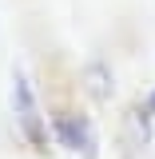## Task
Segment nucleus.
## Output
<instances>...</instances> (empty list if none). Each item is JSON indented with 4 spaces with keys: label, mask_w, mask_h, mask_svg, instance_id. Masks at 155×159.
<instances>
[{
    "label": "nucleus",
    "mask_w": 155,
    "mask_h": 159,
    "mask_svg": "<svg viewBox=\"0 0 155 159\" xmlns=\"http://www.w3.org/2000/svg\"><path fill=\"white\" fill-rule=\"evenodd\" d=\"M12 107H16V123L20 131L28 135V143L36 151H48V135H44V119H40V107H36V96H32V84L24 72L12 76Z\"/></svg>",
    "instance_id": "1"
},
{
    "label": "nucleus",
    "mask_w": 155,
    "mask_h": 159,
    "mask_svg": "<svg viewBox=\"0 0 155 159\" xmlns=\"http://www.w3.org/2000/svg\"><path fill=\"white\" fill-rule=\"evenodd\" d=\"M56 131H60V139H64V147L84 151V155L92 159V151H96V139H92V127H88L84 119H76V116H60V119H56Z\"/></svg>",
    "instance_id": "2"
},
{
    "label": "nucleus",
    "mask_w": 155,
    "mask_h": 159,
    "mask_svg": "<svg viewBox=\"0 0 155 159\" xmlns=\"http://www.w3.org/2000/svg\"><path fill=\"white\" fill-rule=\"evenodd\" d=\"M151 107H155V96H151Z\"/></svg>",
    "instance_id": "3"
}]
</instances>
